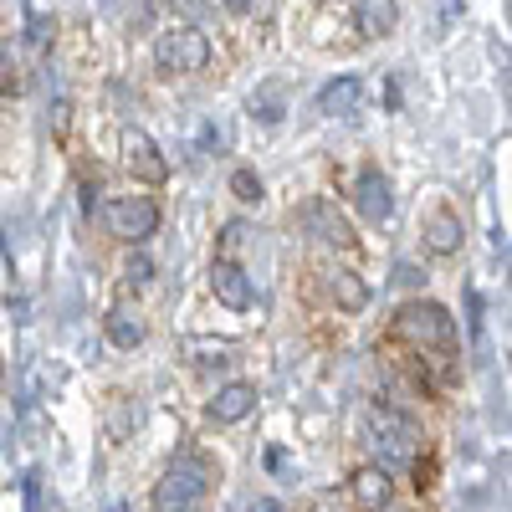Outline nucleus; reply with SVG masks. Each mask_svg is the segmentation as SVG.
<instances>
[{"instance_id":"obj_6","label":"nucleus","mask_w":512,"mask_h":512,"mask_svg":"<svg viewBox=\"0 0 512 512\" xmlns=\"http://www.w3.org/2000/svg\"><path fill=\"white\" fill-rule=\"evenodd\" d=\"M123 164H128V175L144 180V185H164V180H169V159H164V149L144 134L139 123H128V128H123Z\"/></svg>"},{"instance_id":"obj_5","label":"nucleus","mask_w":512,"mask_h":512,"mask_svg":"<svg viewBox=\"0 0 512 512\" xmlns=\"http://www.w3.org/2000/svg\"><path fill=\"white\" fill-rule=\"evenodd\" d=\"M103 221H108V231H113L118 241L144 246V241L159 231V205H154V195H118V200H108Z\"/></svg>"},{"instance_id":"obj_24","label":"nucleus","mask_w":512,"mask_h":512,"mask_svg":"<svg viewBox=\"0 0 512 512\" xmlns=\"http://www.w3.org/2000/svg\"><path fill=\"white\" fill-rule=\"evenodd\" d=\"M241 236H246V226L236 221V226H226V246H241Z\"/></svg>"},{"instance_id":"obj_18","label":"nucleus","mask_w":512,"mask_h":512,"mask_svg":"<svg viewBox=\"0 0 512 512\" xmlns=\"http://www.w3.org/2000/svg\"><path fill=\"white\" fill-rule=\"evenodd\" d=\"M231 195L236 200H246V205H262V180H256V169H236V175H231Z\"/></svg>"},{"instance_id":"obj_23","label":"nucleus","mask_w":512,"mask_h":512,"mask_svg":"<svg viewBox=\"0 0 512 512\" xmlns=\"http://www.w3.org/2000/svg\"><path fill=\"white\" fill-rule=\"evenodd\" d=\"M221 6H226V11H231V16H246V11H251V6H256V0H221Z\"/></svg>"},{"instance_id":"obj_10","label":"nucleus","mask_w":512,"mask_h":512,"mask_svg":"<svg viewBox=\"0 0 512 512\" xmlns=\"http://www.w3.org/2000/svg\"><path fill=\"white\" fill-rule=\"evenodd\" d=\"M251 410H256V384L236 379V384H226V390H216V400H210L205 415L216 420V425H241Z\"/></svg>"},{"instance_id":"obj_17","label":"nucleus","mask_w":512,"mask_h":512,"mask_svg":"<svg viewBox=\"0 0 512 512\" xmlns=\"http://www.w3.org/2000/svg\"><path fill=\"white\" fill-rule=\"evenodd\" d=\"M251 113L262 118V123H277V118L287 113V98H282V88H277V82H272V88H262V93L251 98Z\"/></svg>"},{"instance_id":"obj_1","label":"nucleus","mask_w":512,"mask_h":512,"mask_svg":"<svg viewBox=\"0 0 512 512\" xmlns=\"http://www.w3.org/2000/svg\"><path fill=\"white\" fill-rule=\"evenodd\" d=\"M210 482H216V466H210L205 456H195V451L175 456L164 466V477L154 482V512H190V507H200Z\"/></svg>"},{"instance_id":"obj_11","label":"nucleus","mask_w":512,"mask_h":512,"mask_svg":"<svg viewBox=\"0 0 512 512\" xmlns=\"http://www.w3.org/2000/svg\"><path fill=\"white\" fill-rule=\"evenodd\" d=\"M461 216H456V210L451 205H436L431 210V216H425V246H431L436 256H456L461 251Z\"/></svg>"},{"instance_id":"obj_4","label":"nucleus","mask_w":512,"mask_h":512,"mask_svg":"<svg viewBox=\"0 0 512 512\" xmlns=\"http://www.w3.org/2000/svg\"><path fill=\"white\" fill-rule=\"evenodd\" d=\"M210 36L200 31V26H175V31H159V41H154V67L159 72H205L210 67Z\"/></svg>"},{"instance_id":"obj_2","label":"nucleus","mask_w":512,"mask_h":512,"mask_svg":"<svg viewBox=\"0 0 512 512\" xmlns=\"http://www.w3.org/2000/svg\"><path fill=\"white\" fill-rule=\"evenodd\" d=\"M364 446H374V456H379L384 466H405V461H415V451H420V425H415L405 410L369 405V410H364Z\"/></svg>"},{"instance_id":"obj_14","label":"nucleus","mask_w":512,"mask_h":512,"mask_svg":"<svg viewBox=\"0 0 512 512\" xmlns=\"http://www.w3.org/2000/svg\"><path fill=\"white\" fill-rule=\"evenodd\" d=\"M323 287H328V297L344 313H359L364 303H369V287L359 282V272H349V267H323Z\"/></svg>"},{"instance_id":"obj_15","label":"nucleus","mask_w":512,"mask_h":512,"mask_svg":"<svg viewBox=\"0 0 512 512\" xmlns=\"http://www.w3.org/2000/svg\"><path fill=\"white\" fill-rule=\"evenodd\" d=\"M354 26H359L369 41L395 36V26H400V6H395V0H359V6H354Z\"/></svg>"},{"instance_id":"obj_22","label":"nucleus","mask_w":512,"mask_h":512,"mask_svg":"<svg viewBox=\"0 0 512 512\" xmlns=\"http://www.w3.org/2000/svg\"><path fill=\"white\" fill-rule=\"evenodd\" d=\"M251 512H287V507H282V502H272V497H256V502H251Z\"/></svg>"},{"instance_id":"obj_8","label":"nucleus","mask_w":512,"mask_h":512,"mask_svg":"<svg viewBox=\"0 0 512 512\" xmlns=\"http://www.w3.org/2000/svg\"><path fill=\"white\" fill-rule=\"evenodd\" d=\"M210 292H216L231 313H246V308L256 303V282H251V277L231 262V256H221V262L210 267Z\"/></svg>"},{"instance_id":"obj_21","label":"nucleus","mask_w":512,"mask_h":512,"mask_svg":"<svg viewBox=\"0 0 512 512\" xmlns=\"http://www.w3.org/2000/svg\"><path fill=\"white\" fill-rule=\"evenodd\" d=\"M395 282H400V287H420V282H425V272H415L410 262H400V267H395Z\"/></svg>"},{"instance_id":"obj_3","label":"nucleus","mask_w":512,"mask_h":512,"mask_svg":"<svg viewBox=\"0 0 512 512\" xmlns=\"http://www.w3.org/2000/svg\"><path fill=\"white\" fill-rule=\"evenodd\" d=\"M395 333L415 349H436V354H456V318L451 308L431 303V297H415L395 313Z\"/></svg>"},{"instance_id":"obj_9","label":"nucleus","mask_w":512,"mask_h":512,"mask_svg":"<svg viewBox=\"0 0 512 512\" xmlns=\"http://www.w3.org/2000/svg\"><path fill=\"white\" fill-rule=\"evenodd\" d=\"M303 226L308 231H318V241H328V246H338V251H349L359 236H354V226L338 216V210L328 205V200H313L308 210H303Z\"/></svg>"},{"instance_id":"obj_12","label":"nucleus","mask_w":512,"mask_h":512,"mask_svg":"<svg viewBox=\"0 0 512 512\" xmlns=\"http://www.w3.org/2000/svg\"><path fill=\"white\" fill-rule=\"evenodd\" d=\"M359 98H364V82L354 72H344V77H333V82H323V88H318V113L344 118V113L359 108Z\"/></svg>"},{"instance_id":"obj_20","label":"nucleus","mask_w":512,"mask_h":512,"mask_svg":"<svg viewBox=\"0 0 512 512\" xmlns=\"http://www.w3.org/2000/svg\"><path fill=\"white\" fill-rule=\"evenodd\" d=\"M169 11H180V16H185V21H195V26H200V21H210L205 0H169Z\"/></svg>"},{"instance_id":"obj_19","label":"nucleus","mask_w":512,"mask_h":512,"mask_svg":"<svg viewBox=\"0 0 512 512\" xmlns=\"http://www.w3.org/2000/svg\"><path fill=\"white\" fill-rule=\"evenodd\" d=\"M123 277L134 282V287H144V282H154V262H149L144 251H134V256H128V267H123Z\"/></svg>"},{"instance_id":"obj_7","label":"nucleus","mask_w":512,"mask_h":512,"mask_svg":"<svg viewBox=\"0 0 512 512\" xmlns=\"http://www.w3.org/2000/svg\"><path fill=\"white\" fill-rule=\"evenodd\" d=\"M354 205H359V216L364 221H390L395 216V185H390V175L384 169H359V180H354Z\"/></svg>"},{"instance_id":"obj_16","label":"nucleus","mask_w":512,"mask_h":512,"mask_svg":"<svg viewBox=\"0 0 512 512\" xmlns=\"http://www.w3.org/2000/svg\"><path fill=\"white\" fill-rule=\"evenodd\" d=\"M103 328H108V338L118 349H139L144 344V323H139V313H128V308H108Z\"/></svg>"},{"instance_id":"obj_13","label":"nucleus","mask_w":512,"mask_h":512,"mask_svg":"<svg viewBox=\"0 0 512 512\" xmlns=\"http://www.w3.org/2000/svg\"><path fill=\"white\" fill-rule=\"evenodd\" d=\"M354 502H359L364 512H384V507L395 502L390 472H384V466H364V472H354Z\"/></svg>"}]
</instances>
